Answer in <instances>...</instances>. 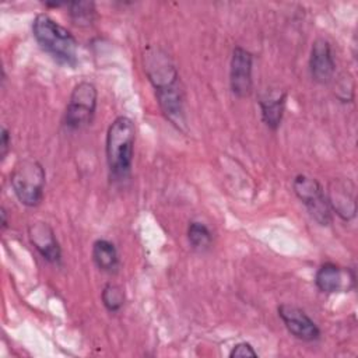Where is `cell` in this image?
<instances>
[{
	"label": "cell",
	"instance_id": "cell-8",
	"mask_svg": "<svg viewBox=\"0 0 358 358\" xmlns=\"http://www.w3.org/2000/svg\"><path fill=\"white\" fill-rule=\"evenodd\" d=\"M309 70L312 78L319 84H327L333 80L336 63L333 59L330 43L324 38H316L312 43Z\"/></svg>",
	"mask_w": 358,
	"mask_h": 358
},
{
	"label": "cell",
	"instance_id": "cell-18",
	"mask_svg": "<svg viewBox=\"0 0 358 358\" xmlns=\"http://www.w3.org/2000/svg\"><path fill=\"white\" fill-rule=\"evenodd\" d=\"M11 145V138H10V133L6 127H1V138H0V157L1 159L6 158L8 150Z\"/></svg>",
	"mask_w": 358,
	"mask_h": 358
},
{
	"label": "cell",
	"instance_id": "cell-12",
	"mask_svg": "<svg viewBox=\"0 0 358 358\" xmlns=\"http://www.w3.org/2000/svg\"><path fill=\"white\" fill-rule=\"evenodd\" d=\"M315 284L319 291L333 294L344 289V280L341 268L334 263H323L315 275Z\"/></svg>",
	"mask_w": 358,
	"mask_h": 358
},
{
	"label": "cell",
	"instance_id": "cell-3",
	"mask_svg": "<svg viewBox=\"0 0 358 358\" xmlns=\"http://www.w3.org/2000/svg\"><path fill=\"white\" fill-rule=\"evenodd\" d=\"M45 169L36 159L20 161L10 176L13 190L21 204L36 207L43 199Z\"/></svg>",
	"mask_w": 358,
	"mask_h": 358
},
{
	"label": "cell",
	"instance_id": "cell-16",
	"mask_svg": "<svg viewBox=\"0 0 358 358\" xmlns=\"http://www.w3.org/2000/svg\"><path fill=\"white\" fill-rule=\"evenodd\" d=\"M102 302L109 312H117L124 303V292L116 284H106L101 294Z\"/></svg>",
	"mask_w": 358,
	"mask_h": 358
},
{
	"label": "cell",
	"instance_id": "cell-15",
	"mask_svg": "<svg viewBox=\"0 0 358 358\" xmlns=\"http://www.w3.org/2000/svg\"><path fill=\"white\" fill-rule=\"evenodd\" d=\"M69 14L74 24L85 27L94 21L95 17V4L92 1H74L67 3Z\"/></svg>",
	"mask_w": 358,
	"mask_h": 358
},
{
	"label": "cell",
	"instance_id": "cell-10",
	"mask_svg": "<svg viewBox=\"0 0 358 358\" xmlns=\"http://www.w3.org/2000/svg\"><path fill=\"white\" fill-rule=\"evenodd\" d=\"M28 236L34 248L49 263H59L62 259V250L56 239L55 231L46 222H34L28 228Z\"/></svg>",
	"mask_w": 358,
	"mask_h": 358
},
{
	"label": "cell",
	"instance_id": "cell-7",
	"mask_svg": "<svg viewBox=\"0 0 358 358\" xmlns=\"http://www.w3.org/2000/svg\"><path fill=\"white\" fill-rule=\"evenodd\" d=\"M278 315L287 330L302 341H315L320 337L317 324L298 306L282 303L278 306Z\"/></svg>",
	"mask_w": 358,
	"mask_h": 358
},
{
	"label": "cell",
	"instance_id": "cell-5",
	"mask_svg": "<svg viewBox=\"0 0 358 358\" xmlns=\"http://www.w3.org/2000/svg\"><path fill=\"white\" fill-rule=\"evenodd\" d=\"M292 189L317 224L329 225L331 222V208L323 187L316 179L306 175H296L292 182Z\"/></svg>",
	"mask_w": 358,
	"mask_h": 358
},
{
	"label": "cell",
	"instance_id": "cell-6",
	"mask_svg": "<svg viewBox=\"0 0 358 358\" xmlns=\"http://www.w3.org/2000/svg\"><path fill=\"white\" fill-rule=\"evenodd\" d=\"M252 66L253 56L246 49L236 46L232 50L229 64V85L231 91L238 98H246L252 92Z\"/></svg>",
	"mask_w": 358,
	"mask_h": 358
},
{
	"label": "cell",
	"instance_id": "cell-14",
	"mask_svg": "<svg viewBox=\"0 0 358 358\" xmlns=\"http://www.w3.org/2000/svg\"><path fill=\"white\" fill-rule=\"evenodd\" d=\"M187 239H189V243L192 245L193 249L206 250L211 245L213 235L204 224L193 221L187 227Z\"/></svg>",
	"mask_w": 358,
	"mask_h": 358
},
{
	"label": "cell",
	"instance_id": "cell-2",
	"mask_svg": "<svg viewBox=\"0 0 358 358\" xmlns=\"http://www.w3.org/2000/svg\"><path fill=\"white\" fill-rule=\"evenodd\" d=\"M32 34L42 50L57 63L76 67L78 43L74 35L48 14H38L32 21Z\"/></svg>",
	"mask_w": 358,
	"mask_h": 358
},
{
	"label": "cell",
	"instance_id": "cell-13",
	"mask_svg": "<svg viewBox=\"0 0 358 358\" xmlns=\"http://www.w3.org/2000/svg\"><path fill=\"white\" fill-rule=\"evenodd\" d=\"M95 266L106 273H115L119 267V255L115 245L106 239H96L92 245Z\"/></svg>",
	"mask_w": 358,
	"mask_h": 358
},
{
	"label": "cell",
	"instance_id": "cell-9",
	"mask_svg": "<svg viewBox=\"0 0 358 358\" xmlns=\"http://www.w3.org/2000/svg\"><path fill=\"white\" fill-rule=\"evenodd\" d=\"M327 201L330 208L344 221H350L355 217V186L351 180L334 179L329 185Z\"/></svg>",
	"mask_w": 358,
	"mask_h": 358
},
{
	"label": "cell",
	"instance_id": "cell-19",
	"mask_svg": "<svg viewBox=\"0 0 358 358\" xmlns=\"http://www.w3.org/2000/svg\"><path fill=\"white\" fill-rule=\"evenodd\" d=\"M0 215H1V228H3V229H4V228H6V227H7V224H8V222H7V211H6V210H4V208H3V207H1V211H0Z\"/></svg>",
	"mask_w": 358,
	"mask_h": 358
},
{
	"label": "cell",
	"instance_id": "cell-4",
	"mask_svg": "<svg viewBox=\"0 0 358 358\" xmlns=\"http://www.w3.org/2000/svg\"><path fill=\"white\" fill-rule=\"evenodd\" d=\"M98 92L92 83H78L71 94L64 112V124L70 130H80L88 126L95 115Z\"/></svg>",
	"mask_w": 358,
	"mask_h": 358
},
{
	"label": "cell",
	"instance_id": "cell-11",
	"mask_svg": "<svg viewBox=\"0 0 358 358\" xmlns=\"http://www.w3.org/2000/svg\"><path fill=\"white\" fill-rule=\"evenodd\" d=\"M262 110L263 123L271 129L277 130L281 124L284 108H285V92H271L266 96H262L259 101Z\"/></svg>",
	"mask_w": 358,
	"mask_h": 358
},
{
	"label": "cell",
	"instance_id": "cell-17",
	"mask_svg": "<svg viewBox=\"0 0 358 358\" xmlns=\"http://www.w3.org/2000/svg\"><path fill=\"white\" fill-rule=\"evenodd\" d=\"M231 358H245V357H257V352L253 350L252 344L246 341H241L232 347L229 351Z\"/></svg>",
	"mask_w": 358,
	"mask_h": 358
},
{
	"label": "cell",
	"instance_id": "cell-1",
	"mask_svg": "<svg viewBox=\"0 0 358 358\" xmlns=\"http://www.w3.org/2000/svg\"><path fill=\"white\" fill-rule=\"evenodd\" d=\"M136 141V126L127 116L116 117L106 131V162L110 178L126 179L130 175Z\"/></svg>",
	"mask_w": 358,
	"mask_h": 358
}]
</instances>
